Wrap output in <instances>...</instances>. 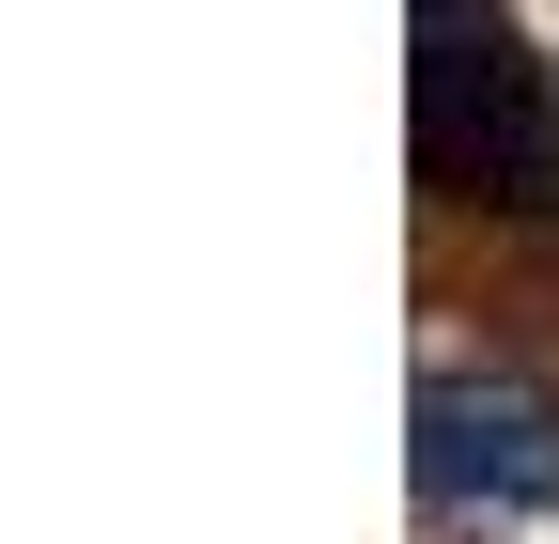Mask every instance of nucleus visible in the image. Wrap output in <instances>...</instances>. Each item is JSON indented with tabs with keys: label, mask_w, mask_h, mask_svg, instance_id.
<instances>
[{
	"label": "nucleus",
	"mask_w": 559,
	"mask_h": 544,
	"mask_svg": "<svg viewBox=\"0 0 559 544\" xmlns=\"http://www.w3.org/2000/svg\"><path fill=\"white\" fill-rule=\"evenodd\" d=\"M404 141L436 202H559V62L513 0H404Z\"/></svg>",
	"instance_id": "obj_1"
},
{
	"label": "nucleus",
	"mask_w": 559,
	"mask_h": 544,
	"mask_svg": "<svg viewBox=\"0 0 559 544\" xmlns=\"http://www.w3.org/2000/svg\"><path fill=\"white\" fill-rule=\"evenodd\" d=\"M419 498L436 513H544L559 404H528L513 374H419Z\"/></svg>",
	"instance_id": "obj_2"
}]
</instances>
